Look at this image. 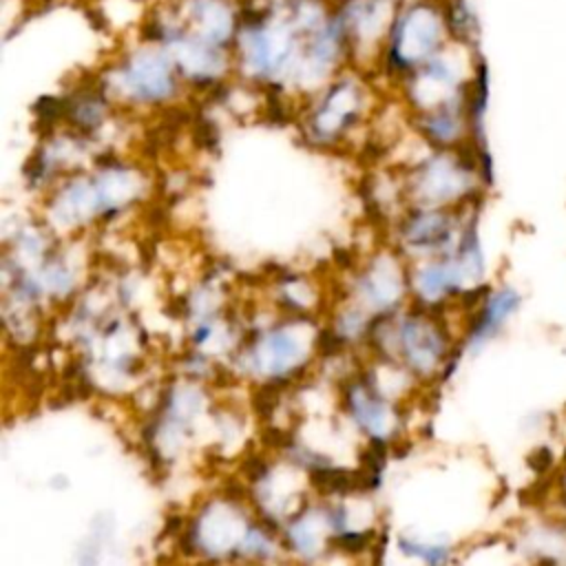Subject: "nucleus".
Returning a JSON list of instances; mask_svg holds the SVG:
<instances>
[{
  "label": "nucleus",
  "instance_id": "1",
  "mask_svg": "<svg viewBox=\"0 0 566 566\" xmlns=\"http://www.w3.org/2000/svg\"><path fill=\"white\" fill-rule=\"evenodd\" d=\"M520 294L513 287H500L495 292L484 294L480 307L473 314V321L469 325L467 343L471 347H478L493 338L506 323L509 318L520 310Z\"/></svg>",
  "mask_w": 566,
  "mask_h": 566
},
{
  "label": "nucleus",
  "instance_id": "2",
  "mask_svg": "<svg viewBox=\"0 0 566 566\" xmlns=\"http://www.w3.org/2000/svg\"><path fill=\"white\" fill-rule=\"evenodd\" d=\"M537 566H566V562H559V559H539Z\"/></svg>",
  "mask_w": 566,
  "mask_h": 566
}]
</instances>
